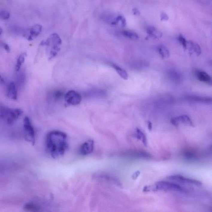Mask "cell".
<instances>
[{
	"label": "cell",
	"instance_id": "6da1fadb",
	"mask_svg": "<svg viewBox=\"0 0 212 212\" xmlns=\"http://www.w3.org/2000/svg\"><path fill=\"white\" fill-rule=\"evenodd\" d=\"M45 146L46 152L53 158L62 156L67 149V136L60 131H52L46 136Z\"/></svg>",
	"mask_w": 212,
	"mask_h": 212
},
{
	"label": "cell",
	"instance_id": "7a4b0ae2",
	"mask_svg": "<svg viewBox=\"0 0 212 212\" xmlns=\"http://www.w3.org/2000/svg\"><path fill=\"white\" fill-rule=\"evenodd\" d=\"M62 44V41L59 35L57 33L51 34L46 41H43L41 43L42 45H45L49 47V60L54 58L58 54L60 50V45Z\"/></svg>",
	"mask_w": 212,
	"mask_h": 212
},
{
	"label": "cell",
	"instance_id": "3957f363",
	"mask_svg": "<svg viewBox=\"0 0 212 212\" xmlns=\"http://www.w3.org/2000/svg\"><path fill=\"white\" fill-rule=\"evenodd\" d=\"M155 191L158 190L164 191H175L184 192L186 190L182 187L177 184L168 181H160L156 183L154 185Z\"/></svg>",
	"mask_w": 212,
	"mask_h": 212
},
{
	"label": "cell",
	"instance_id": "277c9868",
	"mask_svg": "<svg viewBox=\"0 0 212 212\" xmlns=\"http://www.w3.org/2000/svg\"><path fill=\"white\" fill-rule=\"evenodd\" d=\"M23 122L24 128L26 134H25V139L34 145L35 143V131L34 128L31 125L28 117H25L24 119Z\"/></svg>",
	"mask_w": 212,
	"mask_h": 212
},
{
	"label": "cell",
	"instance_id": "5b68a950",
	"mask_svg": "<svg viewBox=\"0 0 212 212\" xmlns=\"http://www.w3.org/2000/svg\"><path fill=\"white\" fill-rule=\"evenodd\" d=\"M65 100L68 105H77L82 101V97L79 93L74 90H70L65 94Z\"/></svg>",
	"mask_w": 212,
	"mask_h": 212
},
{
	"label": "cell",
	"instance_id": "8992f818",
	"mask_svg": "<svg viewBox=\"0 0 212 212\" xmlns=\"http://www.w3.org/2000/svg\"><path fill=\"white\" fill-rule=\"evenodd\" d=\"M167 178L170 180L174 181H178L183 183L191 184L197 186H201L202 184V183L199 181L186 178L180 175H172L167 177Z\"/></svg>",
	"mask_w": 212,
	"mask_h": 212
},
{
	"label": "cell",
	"instance_id": "52a82bcc",
	"mask_svg": "<svg viewBox=\"0 0 212 212\" xmlns=\"http://www.w3.org/2000/svg\"><path fill=\"white\" fill-rule=\"evenodd\" d=\"M94 142L93 140H89L85 142L80 147L79 152L82 155H87L90 154L93 150Z\"/></svg>",
	"mask_w": 212,
	"mask_h": 212
},
{
	"label": "cell",
	"instance_id": "ba28073f",
	"mask_svg": "<svg viewBox=\"0 0 212 212\" xmlns=\"http://www.w3.org/2000/svg\"><path fill=\"white\" fill-rule=\"evenodd\" d=\"M43 27L39 24L35 25L30 29V34L26 35V38L29 41L32 40L39 35L42 31Z\"/></svg>",
	"mask_w": 212,
	"mask_h": 212
},
{
	"label": "cell",
	"instance_id": "9c48e42d",
	"mask_svg": "<svg viewBox=\"0 0 212 212\" xmlns=\"http://www.w3.org/2000/svg\"><path fill=\"white\" fill-rule=\"evenodd\" d=\"M196 76L197 79L200 81L209 84H211V78L205 71L198 70L196 72Z\"/></svg>",
	"mask_w": 212,
	"mask_h": 212
},
{
	"label": "cell",
	"instance_id": "30bf717a",
	"mask_svg": "<svg viewBox=\"0 0 212 212\" xmlns=\"http://www.w3.org/2000/svg\"><path fill=\"white\" fill-rule=\"evenodd\" d=\"M187 49L189 50L191 54L195 53L196 54L199 56L201 54V49L199 45L193 41H187Z\"/></svg>",
	"mask_w": 212,
	"mask_h": 212
},
{
	"label": "cell",
	"instance_id": "8fae6325",
	"mask_svg": "<svg viewBox=\"0 0 212 212\" xmlns=\"http://www.w3.org/2000/svg\"><path fill=\"white\" fill-rule=\"evenodd\" d=\"M147 33L150 37L155 39L160 38L162 37L163 34L159 30L153 26L148 27L146 30Z\"/></svg>",
	"mask_w": 212,
	"mask_h": 212
},
{
	"label": "cell",
	"instance_id": "7c38bea8",
	"mask_svg": "<svg viewBox=\"0 0 212 212\" xmlns=\"http://www.w3.org/2000/svg\"><path fill=\"white\" fill-rule=\"evenodd\" d=\"M7 95L8 97L13 100H17L18 97L17 90H16V85L14 82H11L8 87Z\"/></svg>",
	"mask_w": 212,
	"mask_h": 212
},
{
	"label": "cell",
	"instance_id": "4fadbf2b",
	"mask_svg": "<svg viewBox=\"0 0 212 212\" xmlns=\"http://www.w3.org/2000/svg\"><path fill=\"white\" fill-rule=\"evenodd\" d=\"M127 155L129 156L134 157L144 158H150L151 155L149 153L146 152L138 150H134L127 152Z\"/></svg>",
	"mask_w": 212,
	"mask_h": 212
},
{
	"label": "cell",
	"instance_id": "5bb4252c",
	"mask_svg": "<svg viewBox=\"0 0 212 212\" xmlns=\"http://www.w3.org/2000/svg\"><path fill=\"white\" fill-rule=\"evenodd\" d=\"M111 66L112 67L116 70L118 74L124 80H126L128 78V75L126 71L123 69V68L120 67L119 66L116 65L114 63L111 64Z\"/></svg>",
	"mask_w": 212,
	"mask_h": 212
},
{
	"label": "cell",
	"instance_id": "9a60e30c",
	"mask_svg": "<svg viewBox=\"0 0 212 212\" xmlns=\"http://www.w3.org/2000/svg\"><path fill=\"white\" fill-rule=\"evenodd\" d=\"M189 100H192L196 102L210 103L211 102L212 99L210 97H199V96H191L189 97Z\"/></svg>",
	"mask_w": 212,
	"mask_h": 212
},
{
	"label": "cell",
	"instance_id": "2e32d148",
	"mask_svg": "<svg viewBox=\"0 0 212 212\" xmlns=\"http://www.w3.org/2000/svg\"><path fill=\"white\" fill-rule=\"evenodd\" d=\"M134 136H136V138L140 140L142 142L143 145L145 146H147V140L146 136L145 134L140 129L137 128L136 129V133L135 134Z\"/></svg>",
	"mask_w": 212,
	"mask_h": 212
},
{
	"label": "cell",
	"instance_id": "e0dca14e",
	"mask_svg": "<svg viewBox=\"0 0 212 212\" xmlns=\"http://www.w3.org/2000/svg\"><path fill=\"white\" fill-rule=\"evenodd\" d=\"M178 123H181L189 126H193V124L191 119L187 115H182L177 117Z\"/></svg>",
	"mask_w": 212,
	"mask_h": 212
},
{
	"label": "cell",
	"instance_id": "ac0fdd59",
	"mask_svg": "<svg viewBox=\"0 0 212 212\" xmlns=\"http://www.w3.org/2000/svg\"><path fill=\"white\" fill-rule=\"evenodd\" d=\"M159 54L163 58H168L169 57L170 53L168 49L163 46H160L158 47Z\"/></svg>",
	"mask_w": 212,
	"mask_h": 212
},
{
	"label": "cell",
	"instance_id": "d6986e66",
	"mask_svg": "<svg viewBox=\"0 0 212 212\" xmlns=\"http://www.w3.org/2000/svg\"><path fill=\"white\" fill-rule=\"evenodd\" d=\"M24 209L27 211L37 212L40 210V207L34 203H29L25 205Z\"/></svg>",
	"mask_w": 212,
	"mask_h": 212
},
{
	"label": "cell",
	"instance_id": "ffe728a7",
	"mask_svg": "<svg viewBox=\"0 0 212 212\" xmlns=\"http://www.w3.org/2000/svg\"><path fill=\"white\" fill-rule=\"evenodd\" d=\"M122 34L125 37L133 40H136L138 38V36L136 32L130 30H124Z\"/></svg>",
	"mask_w": 212,
	"mask_h": 212
},
{
	"label": "cell",
	"instance_id": "44dd1931",
	"mask_svg": "<svg viewBox=\"0 0 212 212\" xmlns=\"http://www.w3.org/2000/svg\"><path fill=\"white\" fill-rule=\"evenodd\" d=\"M25 56L24 55H21L18 57L17 60V63L16 66V71H18L21 67L22 64L24 62Z\"/></svg>",
	"mask_w": 212,
	"mask_h": 212
},
{
	"label": "cell",
	"instance_id": "7402d4cb",
	"mask_svg": "<svg viewBox=\"0 0 212 212\" xmlns=\"http://www.w3.org/2000/svg\"><path fill=\"white\" fill-rule=\"evenodd\" d=\"M184 156L188 159H194L196 158L197 156L196 152L191 150H187L184 152Z\"/></svg>",
	"mask_w": 212,
	"mask_h": 212
},
{
	"label": "cell",
	"instance_id": "603a6c76",
	"mask_svg": "<svg viewBox=\"0 0 212 212\" xmlns=\"http://www.w3.org/2000/svg\"><path fill=\"white\" fill-rule=\"evenodd\" d=\"M10 17V13L7 11L3 10L0 12V19L7 20Z\"/></svg>",
	"mask_w": 212,
	"mask_h": 212
},
{
	"label": "cell",
	"instance_id": "cb8c5ba5",
	"mask_svg": "<svg viewBox=\"0 0 212 212\" xmlns=\"http://www.w3.org/2000/svg\"><path fill=\"white\" fill-rule=\"evenodd\" d=\"M178 39L179 43L182 45L183 48L184 49H187V41L185 38L181 35H179V36H178Z\"/></svg>",
	"mask_w": 212,
	"mask_h": 212
},
{
	"label": "cell",
	"instance_id": "d4e9b609",
	"mask_svg": "<svg viewBox=\"0 0 212 212\" xmlns=\"http://www.w3.org/2000/svg\"><path fill=\"white\" fill-rule=\"evenodd\" d=\"M169 17L166 13H162L160 15V19L161 21H167L169 19Z\"/></svg>",
	"mask_w": 212,
	"mask_h": 212
},
{
	"label": "cell",
	"instance_id": "484cf974",
	"mask_svg": "<svg viewBox=\"0 0 212 212\" xmlns=\"http://www.w3.org/2000/svg\"><path fill=\"white\" fill-rule=\"evenodd\" d=\"M171 123L175 126H178L179 125L177 117L172 118L170 119Z\"/></svg>",
	"mask_w": 212,
	"mask_h": 212
},
{
	"label": "cell",
	"instance_id": "4316f807",
	"mask_svg": "<svg viewBox=\"0 0 212 212\" xmlns=\"http://www.w3.org/2000/svg\"><path fill=\"white\" fill-rule=\"evenodd\" d=\"M2 46H3V47H4V49H5V50L7 52H10V46L9 45H8V44H6V43H3V44H2Z\"/></svg>",
	"mask_w": 212,
	"mask_h": 212
},
{
	"label": "cell",
	"instance_id": "83f0119b",
	"mask_svg": "<svg viewBox=\"0 0 212 212\" xmlns=\"http://www.w3.org/2000/svg\"><path fill=\"white\" fill-rule=\"evenodd\" d=\"M140 172L139 171H137L135 172L133 174L131 178H132L133 180H136L138 178V176L140 175Z\"/></svg>",
	"mask_w": 212,
	"mask_h": 212
},
{
	"label": "cell",
	"instance_id": "f1b7e54d",
	"mask_svg": "<svg viewBox=\"0 0 212 212\" xmlns=\"http://www.w3.org/2000/svg\"><path fill=\"white\" fill-rule=\"evenodd\" d=\"M54 95V97L55 98H57V99H58V98H60V97H62L63 95L62 93H61V92L58 91L55 92Z\"/></svg>",
	"mask_w": 212,
	"mask_h": 212
},
{
	"label": "cell",
	"instance_id": "f546056e",
	"mask_svg": "<svg viewBox=\"0 0 212 212\" xmlns=\"http://www.w3.org/2000/svg\"><path fill=\"white\" fill-rule=\"evenodd\" d=\"M120 21H121L122 27H124L125 26V25H126V20H125V18H124L123 16H121Z\"/></svg>",
	"mask_w": 212,
	"mask_h": 212
},
{
	"label": "cell",
	"instance_id": "4dcf8cb0",
	"mask_svg": "<svg viewBox=\"0 0 212 212\" xmlns=\"http://www.w3.org/2000/svg\"><path fill=\"white\" fill-rule=\"evenodd\" d=\"M132 11L133 13H134V15L135 16H138L140 14V12L139 10H138L137 8H135H135H133Z\"/></svg>",
	"mask_w": 212,
	"mask_h": 212
},
{
	"label": "cell",
	"instance_id": "1f68e13d",
	"mask_svg": "<svg viewBox=\"0 0 212 212\" xmlns=\"http://www.w3.org/2000/svg\"><path fill=\"white\" fill-rule=\"evenodd\" d=\"M0 84H3V85L5 84V81H4V78L2 77L1 75H0Z\"/></svg>",
	"mask_w": 212,
	"mask_h": 212
},
{
	"label": "cell",
	"instance_id": "d6a6232c",
	"mask_svg": "<svg viewBox=\"0 0 212 212\" xmlns=\"http://www.w3.org/2000/svg\"><path fill=\"white\" fill-rule=\"evenodd\" d=\"M148 128L149 131H150L152 130V124L150 122H148Z\"/></svg>",
	"mask_w": 212,
	"mask_h": 212
},
{
	"label": "cell",
	"instance_id": "836d02e7",
	"mask_svg": "<svg viewBox=\"0 0 212 212\" xmlns=\"http://www.w3.org/2000/svg\"><path fill=\"white\" fill-rule=\"evenodd\" d=\"M2 32H3V30H2V29L0 27V36L1 35V34H2Z\"/></svg>",
	"mask_w": 212,
	"mask_h": 212
}]
</instances>
